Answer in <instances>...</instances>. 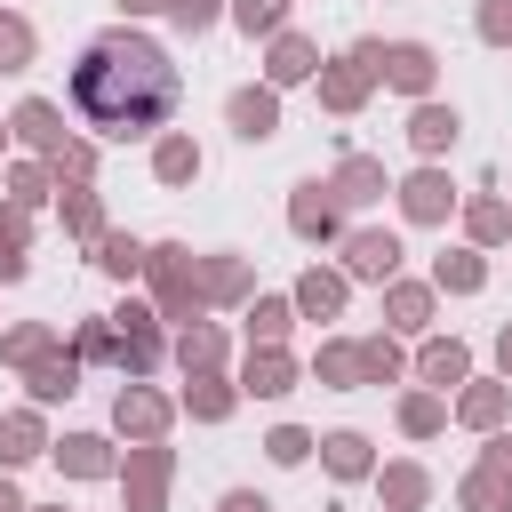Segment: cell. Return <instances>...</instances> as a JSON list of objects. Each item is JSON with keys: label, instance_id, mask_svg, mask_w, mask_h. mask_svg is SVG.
Listing matches in <instances>:
<instances>
[{"label": "cell", "instance_id": "cell-26", "mask_svg": "<svg viewBox=\"0 0 512 512\" xmlns=\"http://www.w3.org/2000/svg\"><path fill=\"white\" fill-rule=\"evenodd\" d=\"M56 344H64V336H56V320H16V328H0V360H8L16 376H24L32 360H48Z\"/></svg>", "mask_w": 512, "mask_h": 512}, {"label": "cell", "instance_id": "cell-41", "mask_svg": "<svg viewBox=\"0 0 512 512\" xmlns=\"http://www.w3.org/2000/svg\"><path fill=\"white\" fill-rule=\"evenodd\" d=\"M440 424H448V400H440V392H408V400H400V432H408V440H432Z\"/></svg>", "mask_w": 512, "mask_h": 512}, {"label": "cell", "instance_id": "cell-20", "mask_svg": "<svg viewBox=\"0 0 512 512\" xmlns=\"http://www.w3.org/2000/svg\"><path fill=\"white\" fill-rule=\"evenodd\" d=\"M24 392H32V408L72 400V392H80V360H72V344H56L48 360H32V368H24Z\"/></svg>", "mask_w": 512, "mask_h": 512}, {"label": "cell", "instance_id": "cell-7", "mask_svg": "<svg viewBox=\"0 0 512 512\" xmlns=\"http://www.w3.org/2000/svg\"><path fill=\"white\" fill-rule=\"evenodd\" d=\"M288 232L296 240H344V200L312 176V184H296L288 192Z\"/></svg>", "mask_w": 512, "mask_h": 512}, {"label": "cell", "instance_id": "cell-5", "mask_svg": "<svg viewBox=\"0 0 512 512\" xmlns=\"http://www.w3.org/2000/svg\"><path fill=\"white\" fill-rule=\"evenodd\" d=\"M168 472H176V448H160V440H136V448L120 456L128 512H160V504H168Z\"/></svg>", "mask_w": 512, "mask_h": 512}, {"label": "cell", "instance_id": "cell-12", "mask_svg": "<svg viewBox=\"0 0 512 512\" xmlns=\"http://www.w3.org/2000/svg\"><path fill=\"white\" fill-rule=\"evenodd\" d=\"M448 208H456V184H448V168H432V160H424L416 176H400V216H408V224H440Z\"/></svg>", "mask_w": 512, "mask_h": 512}, {"label": "cell", "instance_id": "cell-49", "mask_svg": "<svg viewBox=\"0 0 512 512\" xmlns=\"http://www.w3.org/2000/svg\"><path fill=\"white\" fill-rule=\"evenodd\" d=\"M480 464H488V472H496V480L512 488V432H488V448H480Z\"/></svg>", "mask_w": 512, "mask_h": 512}, {"label": "cell", "instance_id": "cell-30", "mask_svg": "<svg viewBox=\"0 0 512 512\" xmlns=\"http://www.w3.org/2000/svg\"><path fill=\"white\" fill-rule=\"evenodd\" d=\"M320 464H328L336 480H368V472H376V448H368V432H328V440H320Z\"/></svg>", "mask_w": 512, "mask_h": 512}, {"label": "cell", "instance_id": "cell-37", "mask_svg": "<svg viewBox=\"0 0 512 512\" xmlns=\"http://www.w3.org/2000/svg\"><path fill=\"white\" fill-rule=\"evenodd\" d=\"M96 272L136 280V272H144V240H136V232H104V240H96Z\"/></svg>", "mask_w": 512, "mask_h": 512}, {"label": "cell", "instance_id": "cell-16", "mask_svg": "<svg viewBox=\"0 0 512 512\" xmlns=\"http://www.w3.org/2000/svg\"><path fill=\"white\" fill-rule=\"evenodd\" d=\"M320 72V48L304 40V32H272V48H264V88H296V80H312Z\"/></svg>", "mask_w": 512, "mask_h": 512}, {"label": "cell", "instance_id": "cell-4", "mask_svg": "<svg viewBox=\"0 0 512 512\" xmlns=\"http://www.w3.org/2000/svg\"><path fill=\"white\" fill-rule=\"evenodd\" d=\"M160 360H168L160 312H152V304H128V312H112V368H120L128 384H144V376H152Z\"/></svg>", "mask_w": 512, "mask_h": 512}, {"label": "cell", "instance_id": "cell-23", "mask_svg": "<svg viewBox=\"0 0 512 512\" xmlns=\"http://www.w3.org/2000/svg\"><path fill=\"white\" fill-rule=\"evenodd\" d=\"M432 72H440V64H432V48H424V40H392V48H384V80H392L400 96H416V104H424V96H432Z\"/></svg>", "mask_w": 512, "mask_h": 512}, {"label": "cell", "instance_id": "cell-15", "mask_svg": "<svg viewBox=\"0 0 512 512\" xmlns=\"http://www.w3.org/2000/svg\"><path fill=\"white\" fill-rule=\"evenodd\" d=\"M416 376H424V392L472 384V344H464V336H424V352H416Z\"/></svg>", "mask_w": 512, "mask_h": 512}, {"label": "cell", "instance_id": "cell-33", "mask_svg": "<svg viewBox=\"0 0 512 512\" xmlns=\"http://www.w3.org/2000/svg\"><path fill=\"white\" fill-rule=\"evenodd\" d=\"M64 232H72V240H88V248L112 232V224H104V200H96L88 184H64Z\"/></svg>", "mask_w": 512, "mask_h": 512}, {"label": "cell", "instance_id": "cell-14", "mask_svg": "<svg viewBox=\"0 0 512 512\" xmlns=\"http://www.w3.org/2000/svg\"><path fill=\"white\" fill-rule=\"evenodd\" d=\"M48 456L64 464V480H112V472H120V448H112L104 432H64Z\"/></svg>", "mask_w": 512, "mask_h": 512}, {"label": "cell", "instance_id": "cell-17", "mask_svg": "<svg viewBox=\"0 0 512 512\" xmlns=\"http://www.w3.org/2000/svg\"><path fill=\"white\" fill-rule=\"evenodd\" d=\"M456 136H464V120H456V104H440V96H424V104L408 112V144H416L424 160H440V152H456Z\"/></svg>", "mask_w": 512, "mask_h": 512}, {"label": "cell", "instance_id": "cell-46", "mask_svg": "<svg viewBox=\"0 0 512 512\" xmlns=\"http://www.w3.org/2000/svg\"><path fill=\"white\" fill-rule=\"evenodd\" d=\"M472 32H480L488 48H512V0H480V16H472Z\"/></svg>", "mask_w": 512, "mask_h": 512}, {"label": "cell", "instance_id": "cell-19", "mask_svg": "<svg viewBox=\"0 0 512 512\" xmlns=\"http://www.w3.org/2000/svg\"><path fill=\"white\" fill-rule=\"evenodd\" d=\"M168 352H176L184 376H224V328H216V320H184Z\"/></svg>", "mask_w": 512, "mask_h": 512}, {"label": "cell", "instance_id": "cell-53", "mask_svg": "<svg viewBox=\"0 0 512 512\" xmlns=\"http://www.w3.org/2000/svg\"><path fill=\"white\" fill-rule=\"evenodd\" d=\"M0 512H24V488H16L8 472H0Z\"/></svg>", "mask_w": 512, "mask_h": 512}, {"label": "cell", "instance_id": "cell-44", "mask_svg": "<svg viewBox=\"0 0 512 512\" xmlns=\"http://www.w3.org/2000/svg\"><path fill=\"white\" fill-rule=\"evenodd\" d=\"M72 360H80V368H88V360H112V312H88V320H80Z\"/></svg>", "mask_w": 512, "mask_h": 512}, {"label": "cell", "instance_id": "cell-34", "mask_svg": "<svg viewBox=\"0 0 512 512\" xmlns=\"http://www.w3.org/2000/svg\"><path fill=\"white\" fill-rule=\"evenodd\" d=\"M184 408H192L200 424H224V416L240 408V384H224V376H192V384H184Z\"/></svg>", "mask_w": 512, "mask_h": 512}, {"label": "cell", "instance_id": "cell-43", "mask_svg": "<svg viewBox=\"0 0 512 512\" xmlns=\"http://www.w3.org/2000/svg\"><path fill=\"white\" fill-rule=\"evenodd\" d=\"M32 48H40V40H32V24L0 8V72H24V64H32Z\"/></svg>", "mask_w": 512, "mask_h": 512}, {"label": "cell", "instance_id": "cell-13", "mask_svg": "<svg viewBox=\"0 0 512 512\" xmlns=\"http://www.w3.org/2000/svg\"><path fill=\"white\" fill-rule=\"evenodd\" d=\"M248 296H256V264L248 256H232V248L200 256V304H248Z\"/></svg>", "mask_w": 512, "mask_h": 512}, {"label": "cell", "instance_id": "cell-54", "mask_svg": "<svg viewBox=\"0 0 512 512\" xmlns=\"http://www.w3.org/2000/svg\"><path fill=\"white\" fill-rule=\"evenodd\" d=\"M24 512H64V504H24Z\"/></svg>", "mask_w": 512, "mask_h": 512}, {"label": "cell", "instance_id": "cell-39", "mask_svg": "<svg viewBox=\"0 0 512 512\" xmlns=\"http://www.w3.org/2000/svg\"><path fill=\"white\" fill-rule=\"evenodd\" d=\"M48 192H56V168H48V160H16V168H8V200H16V208H40Z\"/></svg>", "mask_w": 512, "mask_h": 512}, {"label": "cell", "instance_id": "cell-1", "mask_svg": "<svg viewBox=\"0 0 512 512\" xmlns=\"http://www.w3.org/2000/svg\"><path fill=\"white\" fill-rule=\"evenodd\" d=\"M72 104H80V120H88L96 136H152V128H168V112L184 104V72L168 64L160 40L112 24V32H96V40L80 48V64H72Z\"/></svg>", "mask_w": 512, "mask_h": 512}, {"label": "cell", "instance_id": "cell-38", "mask_svg": "<svg viewBox=\"0 0 512 512\" xmlns=\"http://www.w3.org/2000/svg\"><path fill=\"white\" fill-rule=\"evenodd\" d=\"M224 16H232L248 40H272V32H288V0H232Z\"/></svg>", "mask_w": 512, "mask_h": 512}, {"label": "cell", "instance_id": "cell-9", "mask_svg": "<svg viewBox=\"0 0 512 512\" xmlns=\"http://www.w3.org/2000/svg\"><path fill=\"white\" fill-rule=\"evenodd\" d=\"M112 424H120L128 440H160V432L176 424V400H168V392H152V384H120V400H112Z\"/></svg>", "mask_w": 512, "mask_h": 512}, {"label": "cell", "instance_id": "cell-36", "mask_svg": "<svg viewBox=\"0 0 512 512\" xmlns=\"http://www.w3.org/2000/svg\"><path fill=\"white\" fill-rule=\"evenodd\" d=\"M312 384L352 392V384H360V344H320V352H312Z\"/></svg>", "mask_w": 512, "mask_h": 512}, {"label": "cell", "instance_id": "cell-52", "mask_svg": "<svg viewBox=\"0 0 512 512\" xmlns=\"http://www.w3.org/2000/svg\"><path fill=\"white\" fill-rule=\"evenodd\" d=\"M120 16H168V0H120Z\"/></svg>", "mask_w": 512, "mask_h": 512}, {"label": "cell", "instance_id": "cell-2", "mask_svg": "<svg viewBox=\"0 0 512 512\" xmlns=\"http://www.w3.org/2000/svg\"><path fill=\"white\" fill-rule=\"evenodd\" d=\"M144 280H152V312L160 320H200L208 304H200V256L184 248V240H160V248H144Z\"/></svg>", "mask_w": 512, "mask_h": 512}, {"label": "cell", "instance_id": "cell-35", "mask_svg": "<svg viewBox=\"0 0 512 512\" xmlns=\"http://www.w3.org/2000/svg\"><path fill=\"white\" fill-rule=\"evenodd\" d=\"M288 320H296L288 296H248V344H288Z\"/></svg>", "mask_w": 512, "mask_h": 512}, {"label": "cell", "instance_id": "cell-47", "mask_svg": "<svg viewBox=\"0 0 512 512\" xmlns=\"http://www.w3.org/2000/svg\"><path fill=\"white\" fill-rule=\"evenodd\" d=\"M48 168H56V184H88V176H96V144H64Z\"/></svg>", "mask_w": 512, "mask_h": 512}, {"label": "cell", "instance_id": "cell-18", "mask_svg": "<svg viewBox=\"0 0 512 512\" xmlns=\"http://www.w3.org/2000/svg\"><path fill=\"white\" fill-rule=\"evenodd\" d=\"M344 296H352V280H344V272H328V264H312V272L288 288L296 320H336V312H344Z\"/></svg>", "mask_w": 512, "mask_h": 512}, {"label": "cell", "instance_id": "cell-45", "mask_svg": "<svg viewBox=\"0 0 512 512\" xmlns=\"http://www.w3.org/2000/svg\"><path fill=\"white\" fill-rule=\"evenodd\" d=\"M312 448H320V440H312L304 424H272V432H264V456H272V464H304Z\"/></svg>", "mask_w": 512, "mask_h": 512}, {"label": "cell", "instance_id": "cell-31", "mask_svg": "<svg viewBox=\"0 0 512 512\" xmlns=\"http://www.w3.org/2000/svg\"><path fill=\"white\" fill-rule=\"evenodd\" d=\"M376 496H384V512H416V504L432 496V472H424V464H384V472H376Z\"/></svg>", "mask_w": 512, "mask_h": 512}, {"label": "cell", "instance_id": "cell-11", "mask_svg": "<svg viewBox=\"0 0 512 512\" xmlns=\"http://www.w3.org/2000/svg\"><path fill=\"white\" fill-rule=\"evenodd\" d=\"M296 352L288 344H248V360H240V392H256V400H280V392H296Z\"/></svg>", "mask_w": 512, "mask_h": 512}, {"label": "cell", "instance_id": "cell-24", "mask_svg": "<svg viewBox=\"0 0 512 512\" xmlns=\"http://www.w3.org/2000/svg\"><path fill=\"white\" fill-rule=\"evenodd\" d=\"M328 192H336L344 208H368V200H384L392 184H384V160H368V152H344V160H336V176H328Z\"/></svg>", "mask_w": 512, "mask_h": 512}, {"label": "cell", "instance_id": "cell-28", "mask_svg": "<svg viewBox=\"0 0 512 512\" xmlns=\"http://www.w3.org/2000/svg\"><path fill=\"white\" fill-rule=\"evenodd\" d=\"M480 288H488L480 248H448V256L432 264V296H480Z\"/></svg>", "mask_w": 512, "mask_h": 512}, {"label": "cell", "instance_id": "cell-8", "mask_svg": "<svg viewBox=\"0 0 512 512\" xmlns=\"http://www.w3.org/2000/svg\"><path fill=\"white\" fill-rule=\"evenodd\" d=\"M8 136H16V144H24L32 160H56V152L72 144V136H64V112H56L48 96H24V104L8 112Z\"/></svg>", "mask_w": 512, "mask_h": 512}, {"label": "cell", "instance_id": "cell-27", "mask_svg": "<svg viewBox=\"0 0 512 512\" xmlns=\"http://www.w3.org/2000/svg\"><path fill=\"white\" fill-rule=\"evenodd\" d=\"M24 240H32V208H16V200H0V288H16V280L32 272V256H24Z\"/></svg>", "mask_w": 512, "mask_h": 512}, {"label": "cell", "instance_id": "cell-55", "mask_svg": "<svg viewBox=\"0 0 512 512\" xmlns=\"http://www.w3.org/2000/svg\"><path fill=\"white\" fill-rule=\"evenodd\" d=\"M0 152H8V120H0Z\"/></svg>", "mask_w": 512, "mask_h": 512}, {"label": "cell", "instance_id": "cell-10", "mask_svg": "<svg viewBox=\"0 0 512 512\" xmlns=\"http://www.w3.org/2000/svg\"><path fill=\"white\" fill-rule=\"evenodd\" d=\"M224 120L240 144H272L280 136V88H232L224 96Z\"/></svg>", "mask_w": 512, "mask_h": 512}, {"label": "cell", "instance_id": "cell-42", "mask_svg": "<svg viewBox=\"0 0 512 512\" xmlns=\"http://www.w3.org/2000/svg\"><path fill=\"white\" fill-rule=\"evenodd\" d=\"M456 504H464V512H504V504H512V488H504L488 464H472V472H464V488H456Z\"/></svg>", "mask_w": 512, "mask_h": 512}, {"label": "cell", "instance_id": "cell-48", "mask_svg": "<svg viewBox=\"0 0 512 512\" xmlns=\"http://www.w3.org/2000/svg\"><path fill=\"white\" fill-rule=\"evenodd\" d=\"M216 16H224V0H168V24L176 32H208Z\"/></svg>", "mask_w": 512, "mask_h": 512}, {"label": "cell", "instance_id": "cell-3", "mask_svg": "<svg viewBox=\"0 0 512 512\" xmlns=\"http://www.w3.org/2000/svg\"><path fill=\"white\" fill-rule=\"evenodd\" d=\"M312 80H320V104H328L336 120H352V112L368 104V88L384 80V40H352V48H344V56H328Z\"/></svg>", "mask_w": 512, "mask_h": 512}, {"label": "cell", "instance_id": "cell-51", "mask_svg": "<svg viewBox=\"0 0 512 512\" xmlns=\"http://www.w3.org/2000/svg\"><path fill=\"white\" fill-rule=\"evenodd\" d=\"M496 368H504V384H512V320L496 328Z\"/></svg>", "mask_w": 512, "mask_h": 512}, {"label": "cell", "instance_id": "cell-50", "mask_svg": "<svg viewBox=\"0 0 512 512\" xmlns=\"http://www.w3.org/2000/svg\"><path fill=\"white\" fill-rule=\"evenodd\" d=\"M216 512H272V504H264L256 488H224V504H216Z\"/></svg>", "mask_w": 512, "mask_h": 512}, {"label": "cell", "instance_id": "cell-25", "mask_svg": "<svg viewBox=\"0 0 512 512\" xmlns=\"http://www.w3.org/2000/svg\"><path fill=\"white\" fill-rule=\"evenodd\" d=\"M384 320H392V336H424L432 328V280H384Z\"/></svg>", "mask_w": 512, "mask_h": 512}, {"label": "cell", "instance_id": "cell-40", "mask_svg": "<svg viewBox=\"0 0 512 512\" xmlns=\"http://www.w3.org/2000/svg\"><path fill=\"white\" fill-rule=\"evenodd\" d=\"M400 368H408V352L392 336H360V384H392Z\"/></svg>", "mask_w": 512, "mask_h": 512}, {"label": "cell", "instance_id": "cell-56", "mask_svg": "<svg viewBox=\"0 0 512 512\" xmlns=\"http://www.w3.org/2000/svg\"><path fill=\"white\" fill-rule=\"evenodd\" d=\"M504 512H512V504H504Z\"/></svg>", "mask_w": 512, "mask_h": 512}, {"label": "cell", "instance_id": "cell-22", "mask_svg": "<svg viewBox=\"0 0 512 512\" xmlns=\"http://www.w3.org/2000/svg\"><path fill=\"white\" fill-rule=\"evenodd\" d=\"M48 448H56V440H48L40 408H8V416H0V472L32 464V456H48Z\"/></svg>", "mask_w": 512, "mask_h": 512}, {"label": "cell", "instance_id": "cell-32", "mask_svg": "<svg viewBox=\"0 0 512 512\" xmlns=\"http://www.w3.org/2000/svg\"><path fill=\"white\" fill-rule=\"evenodd\" d=\"M152 176H160V184H192V176H200V144H192L184 128H168V136L152 144Z\"/></svg>", "mask_w": 512, "mask_h": 512}, {"label": "cell", "instance_id": "cell-21", "mask_svg": "<svg viewBox=\"0 0 512 512\" xmlns=\"http://www.w3.org/2000/svg\"><path fill=\"white\" fill-rule=\"evenodd\" d=\"M504 408H512V384H504V376H488V384H464L448 416H456L464 432H504Z\"/></svg>", "mask_w": 512, "mask_h": 512}, {"label": "cell", "instance_id": "cell-29", "mask_svg": "<svg viewBox=\"0 0 512 512\" xmlns=\"http://www.w3.org/2000/svg\"><path fill=\"white\" fill-rule=\"evenodd\" d=\"M464 240H472V248H496V240H512V200H496V192L464 200Z\"/></svg>", "mask_w": 512, "mask_h": 512}, {"label": "cell", "instance_id": "cell-6", "mask_svg": "<svg viewBox=\"0 0 512 512\" xmlns=\"http://www.w3.org/2000/svg\"><path fill=\"white\" fill-rule=\"evenodd\" d=\"M344 280H400V232H384V224H352L344 232Z\"/></svg>", "mask_w": 512, "mask_h": 512}]
</instances>
